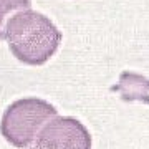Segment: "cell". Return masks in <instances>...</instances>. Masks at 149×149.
Listing matches in <instances>:
<instances>
[{"label": "cell", "instance_id": "obj_1", "mask_svg": "<svg viewBox=\"0 0 149 149\" xmlns=\"http://www.w3.org/2000/svg\"><path fill=\"white\" fill-rule=\"evenodd\" d=\"M5 38L17 60L38 66L47 63L58 50L61 33L48 17L27 8L8 18L5 23Z\"/></svg>", "mask_w": 149, "mask_h": 149}, {"label": "cell", "instance_id": "obj_4", "mask_svg": "<svg viewBox=\"0 0 149 149\" xmlns=\"http://www.w3.org/2000/svg\"><path fill=\"white\" fill-rule=\"evenodd\" d=\"M111 91L119 93L123 101H143L149 104V80L133 71H123L119 81L111 86Z\"/></svg>", "mask_w": 149, "mask_h": 149}, {"label": "cell", "instance_id": "obj_2", "mask_svg": "<svg viewBox=\"0 0 149 149\" xmlns=\"http://www.w3.org/2000/svg\"><path fill=\"white\" fill-rule=\"evenodd\" d=\"M58 116V111L40 98H22L5 109L0 121L2 136L18 149H30L40 129L50 119Z\"/></svg>", "mask_w": 149, "mask_h": 149}, {"label": "cell", "instance_id": "obj_3", "mask_svg": "<svg viewBox=\"0 0 149 149\" xmlns=\"http://www.w3.org/2000/svg\"><path fill=\"white\" fill-rule=\"evenodd\" d=\"M30 149H91V136L80 119L55 116L40 129Z\"/></svg>", "mask_w": 149, "mask_h": 149}, {"label": "cell", "instance_id": "obj_5", "mask_svg": "<svg viewBox=\"0 0 149 149\" xmlns=\"http://www.w3.org/2000/svg\"><path fill=\"white\" fill-rule=\"evenodd\" d=\"M30 5V0H0V40L5 38V17L10 12L27 10Z\"/></svg>", "mask_w": 149, "mask_h": 149}]
</instances>
